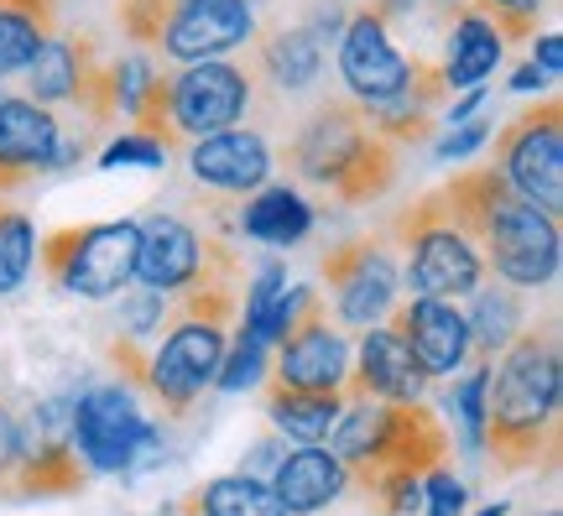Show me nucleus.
<instances>
[{"instance_id": "f257e3e1", "label": "nucleus", "mask_w": 563, "mask_h": 516, "mask_svg": "<svg viewBox=\"0 0 563 516\" xmlns=\"http://www.w3.org/2000/svg\"><path fill=\"white\" fill-rule=\"evenodd\" d=\"M485 459L496 475L543 470L563 459V344L559 314L527 318L522 334L490 360L485 381Z\"/></svg>"}, {"instance_id": "f03ea898", "label": "nucleus", "mask_w": 563, "mask_h": 516, "mask_svg": "<svg viewBox=\"0 0 563 516\" xmlns=\"http://www.w3.org/2000/svg\"><path fill=\"white\" fill-rule=\"evenodd\" d=\"M443 199L454 209V224L464 230V240L475 245V256L485 261V277L506 282L517 293L548 287L559 277L563 261L559 219L543 215L538 204H527L490 162L454 173L443 183Z\"/></svg>"}, {"instance_id": "7ed1b4c3", "label": "nucleus", "mask_w": 563, "mask_h": 516, "mask_svg": "<svg viewBox=\"0 0 563 516\" xmlns=\"http://www.w3.org/2000/svg\"><path fill=\"white\" fill-rule=\"evenodd\" d=\"M361 496L386 475H433L449 459V428L428 402H344L334 433L323 438Z\"/></svg>"}, {"instance_id": "20e7f679", "label": "nucleus", "mask_w": 563, "mask_h": 516, "mask_svg": "<svg viewBox=\"0 0 563 516\" xmlns=\"http://www.w3.org/2000/svg\"><path fill=\"white\" fill-rule=\"evenodd\" d=\"M287 173L313 188H329L340 204L361 209V204H376L397 183L402 173V152L382 141L371 125H365L361 105L355 100H323L308 125L287 141Z\"/></svg>"}, {"instance_id": "39448f33", "label": "nucleus", "mask_w": 563, "mask_h": 516, "mask_svg": "<svg viewBox=\"0 0 563 516\" xmlns=\"http://www.w3.org/2000/svg\"><path fill=\"white\" fill-rule=\"evenodd\" d=\"M224 344H230V339H224L220 323L183 318V323H167V329H162L157 350H146L136 339H110V365H115L125 386L141 392L162 417H188L199 407L203 386H214Z\"/></svg>"}, {"instance_id": "423d86ee", "label": "nucleus", "mask_w": 563, "mask_h": 516, "mask_svg": "<svg viewBox=\"0 0 563 516\" xmlns=\"http://www.w3.org/2000/svg\"><path fill=\"white\" fill-rule=\"evenodd\" d=\"M386 235L402 251L397 256L402 261V287L412 298L460 303L485 282V261L475 256V245L454 224V209L443 199V188H428L412 204H402Z\"/></svg>"}, {"instance_id": "0eeeda50", "label": "nucleus", "mask_w": 563, "mask_h": 516, "mask_svg": "<svg viewBox=\"0 0 563 516\" xmlns=\"http://www.w3.org/2000/svg\"><path fill=\"white\" fill-rule=\"evenodd\" d=\"M136 219H100V224H68L37 240V261L47 282L74 298H115L136 277Z\"/></svg>"}, {"instance_id": "6e6552de", "label": "nucleus", "mask_w": 563, "mask_h": 516, "mask_svg": "<svg viewBox=\"0 0 563 516\" xmlns=\"http://www.w3.org/2000/svg\"><path fill=\"white\" fill-rule=\"evenodd\" d=\"M141 235H136V277L146 293H188L199 282H241V251L220 235H203L194 230L183 215H152L136 219Z\"/></svg>"}, {"instance_id": "1a4fd4ad", "label": "nucleus", "mask_w": 563, "mask_h": 516, "mask_svg": "<svg viewBox=\"0 0 563 516\" xmlns=\"http://www.w3.org/2000/svg\"><path fill=\"white\" fill-rule=\"evenodd\" d=\"M323 272V293L334 303L340 329H376L386 323V314L402 303V261H397V245L386 230H371V235H350L340 245H329L319 261Z\"/></svg>"}, {"instance_id": "9d476101", "label": "nucleus", "mask_w": 563, "mask_h": 516, "mask_svg": "<svg viewBox=\"0 0 563 516\" xmlns=\"http://www.w3.org/2000/svg\"><path fill=\"white\" fill-rule=\"evenodd\" d=\"M68 438L89 464V475H131L162 449V428L146 417L125 381L84 392L68 417Z\"/></svg>"}, {"instance_id": "9b49d317", "label": "nucleus", "mask_w": 563, "mask_h": 516, "mask_svg": "<svg viewBox=\"0 0 563 516\" xmlns=\"http://www.w3.org/2000/svg\"><path fill=\"white\" fill-rule=\"evenodd\" d=\"M527 204L563 219V105L538 100L522 116H511L496 131V162H490Z\"/></svg>"}, {"instance_id": "f8f14e48", "label": "nucleus", "mask_w": 563, "mask_h": 516, "mask_svg": "<svg viewBox=\"0 0 563 516\" xmlns=\"http://www.w3.org/2000/svg\"><path fill=\"white\" fill-rule=\"evenodd\" d=\"M256 79L245 63L209 58V63H183L178 74H167V120L178 141H203L235 131L245 110L256 105Z\"/></svg>"}, {"instance_id": "ddd939ff", "label": "nucleus", "mask_w": 563, "mask_h": 516, "mask_svg": "<svg viewBox=\"0 0 563 516\" xmlns=\"http://www.w3.org/2000/svg\"><path fill=\"white\" fill-rule=\"evenodd\" d=\"M350 355H355L350 339H344V329L329 318V308H323V298H319L287 334H282L277 350H272L266 381L298 386V392H344Z\"/></svg>"}, {"instance_id": "4468645a", "label": "nucleus", "mask_w": 563, "mask_h": 516, "mask_svg": "<svg viewBox=\"0 0 563 516\" xmlns=\"http://www.w3.org/2000/svg\"><path fill=\"white\" fill-rule=\"evenodd\" d=\"M412 74V53L397 47V37L386 32V21L376 17V6L365 0L355 6L340 26V79L355 105H382Z\"/></svg>"}, {"instance_id": "2eb2a0df", "label": "nucleus", "mask_w": 563, "mask_h": 516, "mask_svg": "<svg viewBox=\"0 0 563 516\" xmlns=\"http://www.w3.org/2000/svg\"><path fill=\"white\" fill-rule=\"evenodd\" d=\"M256 37V6L251 0H183L162 26L157 53L173 63L224 58Z\"/></svg>"}, {"instance_id": "dca6fc26", "label": "nucleus", "mask_w": 563, "mask_h": 516, "mask_svg": "<svg viewBox=\"0 0 563 516\" xmlns=\"http://www.w3.org/2000/svg\"><path fill=\"white\" fill-rule=\"evenodd\" d=\"M386 329L407 344V355L418 360V371L428 381L454 376L470 360V323H464L460 303L443 298H407L386 314Z\"/></svg>"}, {"instance_id": "f3484780", "label": "nucleus", "mask_w": 563, "mask_h": 516, "mask_svg": "<svg viewBox=\"0 0 563 516\" xmlns=\"http://www.w3.org/2000/svg\"><path fill=\"white\" fill-rule=\"evenodd\" d=\"M63 152V125L58 110L26 100V95H5L0 100V194H11L37 173H58Z\"/></svg>"}, {"instance_id": "a211bd4d", "label": "nucleus", "mask_w": 563, "mask_h": 516, "mask_svg": "<svg viewBox=\"0 0 563 516\" xmlns=\"http://www.w3.org/2000/svg\"><path fill=\"white\" fill-rule=\"evenodd\" d=\"M449 79H443V68L428 53H412V74H407V84L391 95V100L382 105H361L365 125L376 131L382 141H391L397 152L402 146H418V141H428V131L439 125V116L449 110Z\"/></svg>"}, {"instance_id": "6ab92c4d", "label": "nucleus", "mask_w": 563, "mask_h": 516, "mask_svg": "<svg viewBox=\"0 0 563 516\" xmlns=\"http://www.w3.org/2000/svg\"><path fill=\"white\" fill-rule=\"evenodd\" d=\"M428 376L418 360L407 355V344L386 323L365 329L361 350L350 355V376H344V402H422Z\"/></svg>"}, {"instance_id": "aec40b11", "label": "nucleus", "mask_w": 563, "mask_h": 516, "mask_svg": "<svg viewBox=\"0 0 563 516\" xmlns=\"http://www.w3.org/2000/svg\"><path fill=\"white\" fill-rule=\"evenodd\" d=\"M188 173L203 188H220V194H256L272 178V146L262 131H220V136H203L188 146Z\"/></svg>"}, {"instance_id": "412c9836", "label": "nucleus", "mask_w": 563, "mask_h": 516, "mask_svg": "<svg viewBox=\"0 0 563 516\" xmlns=\"http://www.w3.org/2000/svg\"><path fill=\"white\" fill-rule=\"evenodd\" d=\"M256 53H251V79L266 95H302L323 79V47L308 26H272L256 32Z\"/></svg>"}, {"instance_id": "4be33fe9", "label": "nucleus", "mask_w": 563, "mask_h": 516, "mask_svg": "<svg viewBox=\"0 0 563 516\" xmlns=\"http://www.w3.org/2000/svg\"><path fill=\"white\" fill-rule=\"evenodd\" d=\"M100 37L95 32H53L47 37V47H42L37 58H32V68H26V84H32V95L26 100L37 105H74L79 100V89L89 84V74L100 68Z\"/></svg>"}, {"instance_id": "5701e85b", "label": "nucleus", "mask_w": 563, "mask_h": 516, "mask_svg": "<svg viewBox=\"0 0 563 516\" xmlns=\"http://www.w3.org/2000/svg\"><path fill=\"white\" fill-rule=\"evenodd\" d=\"M266 485H272V496L282 501L287 516H313V512H323L329 501L344 496L350 475H344V464L329 454L323 443H308V449H287Z\"/></svg>"}, {"instance_id": "b1692460", "label": "nucleus", "mask_w": 563, "mask_h": 516, "mask_svg": "<svg viewBox=\"0 0 563 516\" xmlns=\"http://www.w3.org/2000/svg\"><path fill=\"white\" fill-rule=\"evenodd\" d=\"M506 42L496 37V26L475 11V6H460L454 21H449V37H443V79H449V95L454 89H481L496 68H501Z\"/></svg>"}, {"instance_id": "393cba45", "label": "nucleus", "mask_w": 563, "mask_h": 516, "mask_svg": "<svg viewBox=\"0 0 563 516\" xmlns=\"http://www.w3.org/2000/svg\"><path fill=\"white\" fill-rule=\"evenodd\" d=\"M470 298H475V308L464 314V323H470V355L481 360V365H490L511 339L522 334V323L532 314H527L522 293L506 287V282H481Z\"/></svg>"}, {"instance_id": "a878e982", "label": "nucleus", "mask_w": 563, "mask_h": 516, "mask_svg": "<svg viewBox=\"0 0 563 516\" xmlns=\"http://www.w3.org/2000/svg\"><path fill=\"white\" fill-rule=\"evenodd\" d=\"M241 230L245 240H262V245H298L313 230V204L292 183H266L241 209Z\"/></svg>"}, {"instance_id": "bb28decb", "label": "nucleus", "mask_w": 563, "mask_h": 516, "mask_svg": "<svg viewBox=\"0 0 563 516\" xmlns=\"http://www.w3.org/2000/svg\"><path fill=\"white\" fill-rule=\"evenodd\" d=\"M262 407L298 449H308V443H323V438L334 433V422L344 413V392H298V386L266 381Z\"/></svg>"}, {"instance_id": "cd10ccee", "label": "nucleus", "mask_w": 563, "mask_h": 516, "mask_svg": "<svg viewBox=\"0 0 563 516\" xmlns=\"http://www.w3.org/2000/svg\"><path fill=\"white\" fill-rule=\"evenodd\" d=\"M58 32V0H0V79L26 74Z\"/></svg>"}, {"instance_id": "c85d7f7f", "label": "nucleus", "mask_w": 563, "mask_h": 516, "mask_svg": "<svg viewBox=\"0 0 563 516\" xmlns=\"http://www.w3.org/2000/svg\"><path fill=\"white\" fill-rule=\"evenodd\" d=\"M178 516H287V512H282V501L272 496L266 480L220 475V480L194 485V491L178 501Z\"/></svg>"}, {"instance_id": "c756f323", "label": "nucleus", "mask_w": 563, "mask_h": 516, "mask_svg": "<svg viewBox=\"0 0 563 516\" xmlns=\"http://www.w3.org/2000/svg\"><path fill=\"white\" fill-rule=\"evenodd\" d=\"M32 261H37V230H32V219L21 215L16 204L0 199V298L16 293L21 282L32 277Z\"/></svg>"}, {"instance_id": "7c9ffc66", "label": "nucleus", "mask_w": 563, "mask_h": 516, "mask_svg": "<svg viewBox=\"0 0 563 516\" xmlns=\"http://www.w3.org/2000/svg\"><path fill=\"white\" fill-rule=\"evenodd\" d=\"M371 6H376V17L386 21L391 37L412 42V37H433L439 26H449L464 0H371Z\"/></svg>"}, {"instance_id": "2f4dec72", "label": "nucleus", "mask_w": 563, "mask_h": 516, "mask_svg": "<svg viewBox=\"0 0 563 516\" xmlns=\"http://www.w3.org/2000/svg\"><path fill=\"white\" fill-rule=\"evenodd\" d=\"M266 365H272V350L262 339H251L245 329H235V339L224 344L220 371H214V386L220 392H245V386H256L266 376Z\"/></svg>"}, {"instance_id": "473e14b6", "label": "nucleus", "mask_w": 563, "mask_h": 516, "mask_svg": "<svg viewBox=\"0 0 563 516\" xmlns=\"http://www.w3.org/2000/svg\"><path fill=\"white\" fill-rule=\"evenodd\" d=\"M183 0H115V21H121L125 42H136L141 53H157L162 26L178 11Z\"/></svg>"}, {"instance_id": "72a5a7b5", "label": "nucleus", "mask_w": 563, "mask_h": 516, "mask_svg": "<svg viewBox=\"0 0 563 516\" xmlns=\"http://www.w3.org/2000/svg\"><path fill=\"white\" fill-rule=\"evenodd\" d=\"M464 6H475V11L496 26V37L501 42H532V32H538V11H543L548 0H464Z\"/></svg>"}, {"instance_id": "f704fd0d", "label": "nucleus", "mask_w": 563, "mask_h": 516, "mask_svg": "<svg viewBox=\"0 0 563 516\" xmlns=\"http://www.w3.org/2000/svg\"><path fill=\"white\" fill-rule=\"evenodd\" d=\"M21 454H26V422H21L16 402L0 392V501L11 491V480L21 470Z\"/></svg>"}, {"instance_id": "c9c22d12", "label": "nucleus", "mask_w": 563, "mask_h": 516, "mask_svg": "<svg viewBox=\"0 0 563 516\" xmlns=\"http://www.w3.org/2000/svg\"><path fill=\"white\" fill-rule=\"evenodd\" d=\"M282 293H287V266H282V261H266L262 272L251 277V287H245V318H241L245 334H256V329H262L266 308H272Z\"/></svg>"}, {"instance_id": "e433bc0d", "label": "nucleus", "mask_w": 563, "mask_h": 516, "mask_svg": "<svg viewBox=\"0 0 563 516\" xmlns=\"http://www.w3.org/2000/svg\"><path fill=\"white\" fill-rule=\"evenodd\" d=\"M485 381H490V365H475V371L454 386V407H460V417H464V443H470V449H481V438H485Z\"/></svg>"}, {"instance_id": "4c0bfd02", "label": "nucleus", "mask_w": 563, "mask_h": 516, "mask_svg": "<svg viewBox=\"0 0 563 516\" xmlns=\"http://www.w3.org/2000/svg\"><path fill=\"white\" fill-rule=\"evenodd\" d=\"M365 501H376L382 516H418L422 512V480L418 475H386V480H376V491Z\"/></svg>"}, {"instance_id": "58836bf2", "label": "nucleus", "mask_w": 563, "mask_h": 516, "mask_svg": "<svg viewBox=\"0 0 563 516\" xmlns=\"http://www.w3.org/2000/svg\"><path fill=\"white\" fill-rule=\"evenodd\" d=\"M121 314H125L121 339L162 334V314H167V298H162V293H146V287H141L136 298H121Z\"/></svg>"}, {"instance_id": "ea45409f", "label": "nucleus", "mask_w": 563, "mask_h": 516, "mask_svg": "<svg viewBox=\"0 0 563 516\" xmlns=\"http://www.w3.org/2000/svg\"><path fill=\"white\" fill-rule=\"evenodd\" d=\"M167 162V152H162L157 141H146V136H115L110 146L100 152V167H162Z\"/></svg>"}, {"instance_id": "a19ab883", "label": "nucleus", "mask_w": 563, "mask_h": 516, "mask_svg": "<svg viewBox=\"0 0 563 516\" xmlns=\"http://www.w3.org/2000/svg\"><path fill=\"white\" fill-rule=\"evenodd\" d=\"M422 506L428 516H464V485L449 470H433L422 475Z\"/></svg>"}, {"instance_id": "79ce46f5", "label": "nucleus", "mask_w": 563, "mask_h": 516, "mask_svg": "<svg viewBox=\"0 0 563 516\" xmlns=\"http://www.w3.org/2000/svg\"><path fill=\"white\" fill-rule=\"evenodd\" d=\"M485 136H490V125H485V120H464L460 131H449V136L439 141V157H443V162L470 157L475 146H485Z\"/></svg>"}, {"instance_id": "37998d69", "label": "nucleus", "mask_w": 563, "mask_h": 516, "mask_svg": "<svg viewBox=\"0 0 563 516\" xmlns=\"http://www.w3.org/2000/svg\"><path fill=\"white\" fill-rule=\"evenodd\" d=\"M282 454H287V443H282V438H262V443L251 449V459H245L241 475H251V480H272V470L282 464Z\"/></svg>"}, {"instance_id": "c03bdc74", "label": "nucleus", "mask_w": 563, "mask_h": 516, "mask_svg": "<svg viewBox=\"0 0 563 516\" xmlns=\"http://www.w3.org/2000/svg\"><path fill=\"white\" fill-rule=\"evenodd\" d=\"M532 68H543L548 79H559V68H563V37H559V32L532 37Z\"/></svg>"}, {"instance_id": "a18cd8bd", "label": "nucleus", "mask_w": 563, "mask_h": 516, "mask_svg": "<svg viewBox=\"0 0 563 516\" xmlns=\"http://www.w3.org/2000/svg\"><path fill=\"white\" fill-rule=\"evenodd\" d=\"M485 105V89H464L460 100H449V110H443V120L449 125H464V120H475V110Z\"/></svg>"}, {"instance_id": "49530a36", "label": "nucleus", "mask_w": 563, "mask_h": 516, "mask_svg": "<svg viewBox=\"0 0 563 516\" xmlns=\"http://www.w3.org/2000/svg\"><path fill=\"white\" fill-rule=\"evenodd\" d=\"M543 84H548V74L532 68V63H522V68L511 74V89H517V95H532V89H543Z\"/></svg>"}, {"instance_id": "de8ad7c7", "label": "nucleus", "mask_w": 563, "mask_h": 516, "mask_svg": "<svg viewBox=\"0 0 563 516\" xmlns=\"http://www.w3.org/2000/svg\"><path fill=\"white\" fill-rule=\"evenodd\" d=\"M481 516H506V506H501V501H496V506H485Z\"/></svg>"}, {"instance_id": "09e8293b", "label": "nucleus", "mask_w": 563, "mask_h": 516, "mask_svg": "<svg viewBox=\"0 0 563 516\" xmlns=\"http://www.w3.org/2000/svg\"><path fill=\"white\" fill-rule=\"evenodd\" d=\"M543 516H559V512H543Z\"/></svg>"}, {"instance_id": "8fccbe9b", "label": "nucleus", "mask_w": 563, "mask_h": 516, "mask_svg": "<svg viewBox=\"0 0 563 516\" xmlns=\"http://www.w3.org/2000/svg\"><path fill=\"white\" fill-rule=\"evenodd\" d=\"M0 100H5V95H0Z\"/></svg>"}]
</instances>
